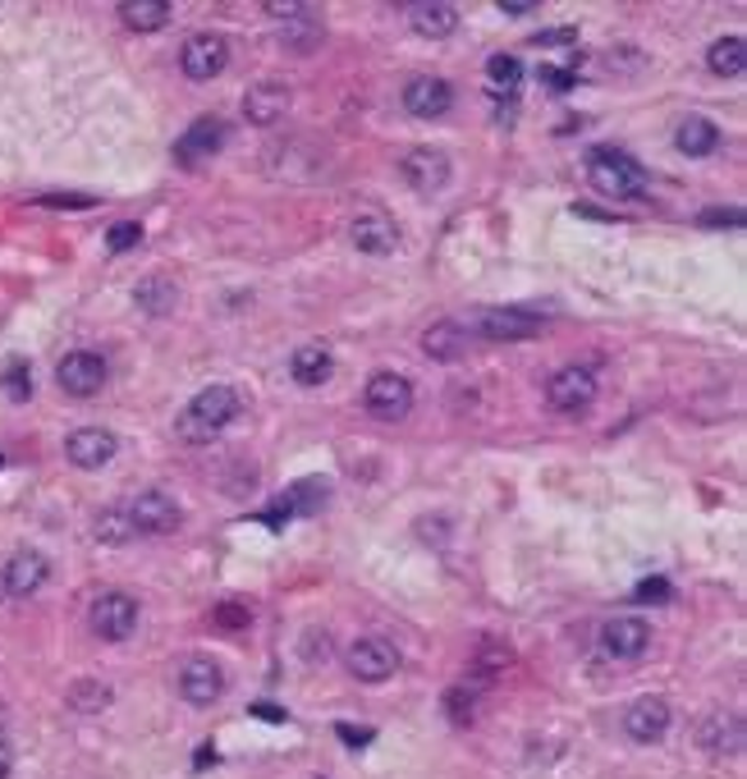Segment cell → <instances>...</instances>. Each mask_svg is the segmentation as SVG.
Instances as JSON below:
<instances>
[{"mask_svg":"<svg viewBox=\"0 0 747 779\" xmlns=\"http://www.w3.org/2000/svg\"><path fill=\"white\" fill-rule=\"evenodd\" d=\"M674 143H678V151H688V156H711L720 147V129L711 120H701V115H688L684 124H678Z\"/></svg>","mask_w":747,"mask_h":779,"instance_id":"26","label":"cell"},{"mask_svg":"<svg viewBox=\"0 0 747 779\" xmlns=\"http://www.w3.org/2000/svg\"><path fill=\"white\" fill-rule=\"evenodd\" d=\"M601 647H605L614 660H637V656H647V647H651L647 619H637V614L610 619L605 629H601Z\"/></svg>","mask_w":747,"mask_h":779,"instance_id":"13","label":"cell"},{"mask_svg":"<svg viewBox=\"0 0 747 779\" xmlns=\"http://www.w3.org/2000/svg\"><path fill=\"white\" fill-rule=\"evenodd\" d=\"M284 110H290V87L284 83H257V87H248V97H244V115H248V124H275V120H284Z\"/></svg>","mask_w":747,"mask_h":779,"instance_id":"19","label":"cell"},{"mask_svg":"<svg viewBox=\"0 0 747 779\" xmlns=\"http://www.w3.org/2000/svg\"><path fill=\"white\" fill-rule=\"evenodd\" d=\"M5 394H10V399H28V394H33L28 367H10V372H5Z\"/></svg>","mask_w":747,"mask_h":779,"instance_id":"37","label":"cell"},{"mask_svg":"<svg viewBox=\"0 0 747 779\" xmlns=\"http://www.w3.org/2000/svg\"><path fill=\"white\" fill-rule=\"evenodd\" d=\"M87 623H93V633L106 637V642H124L128 633L138 629V600L128 592H106L93 600V614H87Z\"/></svg>","mask_w":747,"mask_h":779,"instance_id":"4","label":"cell"},{"mask_svg":"<svg viewBox=\"0 0 747 779\" xmlns=\"http://www.w3.org/2000/svg\"><path fill=\"white\" fill-rule=\"evenodd\" d=\"M477 330L495 344H518V340H532L541 330V317H532V312L523 307H487L477 317Z\"/></svg>","mask_w":747,"mask_h":779,"instance_id":"9","label":"cell"},{"mask_svg":"<svg viewBox=\"0 0 747 779\" xmlns=\"http://www.w3.org/2000/svg\"><path fill=\"white\" fill-rule=\"evenodd\" d=\"M128 519H134V527L147 532V537H170V532H180L184 509L166 491H147V496H138L134 509H128Z\"/></svg>","mask_w":747,"mask_h":779,"instance_id":"11","label":"cell"},{"mask_svg":"<svg viewBox=\"0 0 747 779\" xmlns=\"http://www.w3.org/2000/svg\"><path fill=\"white\" fill-rule=\"evenodd\" d=\"M587 180L601 197H637L642 193V170H637L620 151H591Z\"/></svg>","mask_w":747,"mask_h":779,"instance_id":"2","label":"cell"},{"mask_svg":"<svg viewBox=\"0 0 747 779\" xmlns=\"http://www.w3.org/2000/svg\"><path fill=\"white\" fill-rule=\"evenodd\" d=\"M537 78H541L546 87H551V93H568V87H574V74H568V70H555V64H541Z\"/></svg>","mask_w":747,"mask_h":779,"instance_id":"38","label":"cell"},{"mask_svg":"<svg viewBox=\"0 0 747 779\" xmlns=\"http://www.w3.org/2000/svg\"><path fill=\"white\" fill-rule=\"evenodd\" d=\"M500 10L504 14H532L537 5H532V0H500Z\"/></svg>","mask_w":747,"mask_h":779,"instance_id":"41","label":"cell"},{"mask_svg":"<svg viewBox=\"0 0 747 779\" xmlns=\"http://www.w3.org/2000/svg\"><path fill=\"white\" fill-rule=\"evenodd\" d=\"M180 64H184V74L197 78V83H207L216 78L230 64V41L221 33H197L184 41V51H180Z\"/></svg>","mask_w":747,"mask_h":779,"instance_id":"7","label":"cell"},{"mask_svg":"<svg viewBox=\"0 0 747 779\" xmlns=\"http://www.w3.org/2000/svg\"><path fill=\"white\" fill-rule=\"evenodd\" d=\"M423 353L436 363H458L468 353V330L458 321H436L423 330Z\"/></svg>","mask_w":747,"mask_h":779,"instance_id":"20","label":"cell"},{"mask_svg":"<svg viewBox=\"0 0 747 779\" xmlns=\"http://www.w3.org/2000/svg\"><path fill=\"white\" fill-rule=\"evenodd\" d=\"M637 600H651V606H661V600H670V583H665V577H647V583L637 587Z\"/></svg>","mask_w":747,"mask_h":779,"instance_id":"39","label":"cell"},{"mask_svg":"<svg viewBox=\"0 0 747 779\" xmlns=\"http://www.w3.org/2000/svg\"><path fill=\"white\" fill-rule=\"evenodd\" d=\"M348 239H354L358 253L385 257V253H394V243H400V230H394V220L385 211H358L354 226H348Z\"/></svg>","mask_w":747,"mask_h":779,"instance_id":"16","label":"cell"},{"mask_svg":"<svg viewBox=\"0 0 747 779\" xmlns=\"http://www.w3.org/2000/svg\"><path fill=\"white\" fill-rule=\"evenodd\" d=\"M413 28L423 37H450L458 28V10L445 0H431V5H413Z\"/></svg>","mask_w":747,"mask_h":779,"instance_id":"27","label":"cell"},{"mask_svg":"<svg viewBox=\"0 0 747 779\" xmlns=\"http://www.w3.org/2000/svg\"><path fill=\"white\" fill-rule=\"evenodd\" d=\"M134 303L143 312H151V317H161V312H170L174 303H180V289H174L170 276H147L138 289H134Z\"/></svg>","mask_w":747,"mask_h":779,"instance_id":"28","label":"cell"},{"mask_svg":"<svg viewBox=\"0 0 747 779\" xmlns=\"http://www.w3.org/2000/svg\"><path fill=\"white\" fill-rule=\"evenodd\" d=\"M56 381L64 394H74V399H87V394H97L106 386V363L97 358V353H64L60 367H56Z\"/></svg>","mask_w":747,"mask_h":779,"instance_id":"10","label":"cell"},{"mask_svg":"<svg viewBox=\"0 0 747 779\" xmlns=\"http://www.w3.org/2000/svg\"><path fill=\"white\" fill-rule=\"evenodd\" d=\"M97 541H106V546H124V541H134V519H128V509H101L97 514Z\"/></svg>","mask_w":747,"mask_h":779,"instance_id":"31","label":"cell"},{"mask_svg":"<svg viewBox=\"0 0 747 779\" xmlns=\"http://www.w3.org/2000/svg\"><path fill=\"white\" fill-rule=\"evenodd\" d=\"M400 170L417 193H441L450 184V156L436 151V147H413L400 161Z\"/></svg>","mask_w":747,"mask_h":779,"instance_id":"15","label":"cell"},{"mask_svg":"<svg viewBox=\"0 0 747 779\" xmlns=\"http://www.w3.org/2000/svg\"><path fill=\"white\" fill-rule=\"evenodd\" d=\"M170 14H174V10L166 5V0H124V5H120V19H124V24L134 28V33H157V28H166Z\"/></svg>","mask_w":747,"mask_h":779,"instance_id":"25","label":"cell"},{"mask_svg":"<svg viewBox=\"0 0 747 779\" xmlns=\"http://www.w3.org/2000/svg\"><path fill=\"white\" fill-rule=\"evenodd\" d=\"M221 629H248L253 623V610L244 606V600H225V606H216V614H211Z\"/></svg>","mask_w":747,"mask_h":779,"instance_id":"35","label":"cell"},{"mask_svg":"<svg viewBox=\"0 0 747 779\" xmlns=\"http://www.w3.org/2000/svg\"><path fill=\"white\" fill-rule=\"evenodd\" d=\"M10 766H14V756H10V747H5V739H0V779L10 775Z\"/></svg>","mask_w":747,"mask_h":779,"instance_id":"42","label":"cell"},{"mask_svg":"<svg viewBox=\"0 0 747 779\" xmlns=\"http://www.w3.org/2000/svg\"><path fill=\"white\" fill-rule=\"evenodd\" d=\"M230 417H238V394L230 386H207L193 394V404L180 417L184 440H211L221 427H230Z\"/></svg>","mask_w":747,"mask_h":779,"instance_id":"1","label":"cell"},{"mask_svg":"<svg viewBox=\"0 0 747 779\" xmlns=\"http://www.w3.org/2000/svg\"><path fill=\"white\" fill-rule=\"evenodd\" d=\"M344 665L358 683H385L400 670V652H394L385 637H354L344 652Z\"/></svg>","mask_w":747,"mask_h":779,"instance_id":"3","label":"cell"},{"mask_svg":"<svg viewBox=\"0 0 747 779\" xmlns=\"http://www.w3.org/2000/svg\"><path fill=\"white\" fill-rule=\"evenodd\" d=\"M404 106H408V115H417V120H441L445 110L454 106V93H450L445 78H413L404 87Z\"/></svg>","mask_w":747,"mask_h":779,"instance_id":"18","label":"cell"},{"mask_svg":"<svg viewBox=\"0 0 747 779\" xmlns=\"http://www.w3.org/2000/svg\"><path fill=\"white\" fill-rule=\"evenodd\" d=\"M138 239H143V230L134 226V220H120V226H115L111 234H106V243H111V253H128Z\"/></svg>","mask_w":747,"mask_h":779,"instance_id":"36","label":"cell"},{"mask_svg":"<svg viewBox=\"0 0 747 779\" xmlns=\"http://www.w3.org/2000/svg\"><path fill=\"white\" fill-rule=\"evenodd\" d=\"M326 491H331L326 482H298V486H290V491L280 496L275 514H267V523H284V519H294V514H313L317 504H326Z\"/></svg>","mask_w":747,"mask_h":779,"instance_id":"24","label":"cell"},{"mask_svg":"<svg viewBox=\"0 0 747 779\" xmlns=\"http://www.w3.org/2000/svg\"><path fill=\"white\" fill-rule=\"evenodd\" d=\"M697 743L707 752H738L743 747V720L730 716V710H711L697 729Z\"/></svg>","mask_w":747,"mask_h":779,"instance_id":"22","label":"cell"},{"mask_svg":"<svg viewBox=\"0 0 747 779\" xmlns=\"http://www.w3.org/2000/svg\"><path fill=\"white\" fill-rule=\"evenodd\" d=\"M225 147V124L221 120H197L174 138V161L180 166H203Z\"/></svg>","mask_w":747,"mask_h":779,"instance_id":"14","label":"cell"},{"mask_svg":"<svg viewBox=\"0 0 747 779\" xmlns=\"http://www.w3.org/2000/svg\"><path fill=\"white\" fill-rule=\"evenodd\" d=\"M546 399H551V409H560V413H583L591 399H597V376L587 367H560L551 381H546Z\"/></svg>","mask_w":747,"mask_h":779,"instance_id":"8","label":"cell"},{"mask_svg":"<svg viewBox=\"0 0 747 779\" xmlns=\"http://www.w3.org/2000/svg\"><path fill=\"white\" fill-rule=\"evenodd\" d=\"M701 220H707V226H738V211H707V216H701Z\"/></svg>","mask_w":747,"mask_h":779,"instance_id":"40","label":"cell"},{"mask_svg":"<svg viewBox=\"0 0 747 779\" xmlns=\"http://www.w3.org/2000/svg\"><path fill=\"white\" fill-rule=\"evenodd\" d=\"M541 41H546V47H555V41H574V33H568V28L564 33H546Z\"/></svg>","mask_w":747,"mask_h":779,"instance_id":"43","label":"cell"},{"mask_svg":"<svg viewBox=\"0 0 747 779\" xmlns=\"http://www.w3.org/2000/svg\"><path fill=\"white\" fill-rule=\"evenodd\" d=\"M363 404H367L371 417L400 422V417H408V409H413V386L404 381V376H394V372H377V376L367 381V390H363Z\"/></svg>","mask_w":747,"mask_h":779,"instance_id":"5","label":"cell"},{"mask_svg":"<svg viewBox=\"0 0 747 779\" xmlns=\"http://www.w3.org/2000/svg\"><path fill=\"white\" fill-rule=\"evenodd\" d=\"M115 436L111 431H101V427H83V431H74L70 440H64V459H70L74 467H87V473H93V467H106L115 459Z\"/></svg>","mask_w":747,"mask_h":779,"instance_id":"17","label":"cell"},{"mask_svg":"<svg viewBox=\"0 0 747 779\" xmlns=\"http://www.w3.org/2000/svg\"><path fill=\"white\" fill-rule=\"evenodd\" d=\"M111 697L115 693L106 683H97V679H83V683L70 687V706L83 710V716H97V710H106V706H111Z\"/></svg>","mask_w":747,"mask_h":779,"instance_id":"32","label":"cell"},{"mask_svg":"<svg viewBox=\"0 0 747 779\" xmlns=\"http://www.w3.org/2000/svg\"><path fill=\"white\" fill-rule=\"evenodd\" d=\"M487 78H491V93H514L518 78H523V64L514 56H491L487 60Z\"/></svg>","mask_w":747,"mask_h":779,"instance_id":"33","label":"cell"},{"mask_svg":"<svg viewBox=\"0 0 747 779\" xmlns=\"http://www.w3.org/2000/svg\"><path fill=\"white\" fill-rule=\"evenodd\" d=\"M47 560H41L37 550H19L14 560L5 564V592L10 596H33L41 583H47Z\"/></svg>","mask_w":747,"mask_h":779,"instance_id":"21","label":"cell"},{"mask_svg":"<svg viewBox=\"0 0 747 779\" xmlns=\"http://www.w3.org/2000/svg\"><path fill=\"white\" fill-rule=\"evenodd\" d=\"M180 697H184L188 706L221 702V697H225V670H221V665H216L211 656L184 660V670H180Z\"/></svg>","mask_w":747,"mask_h":779,"instance_id":"6","label":"cell"},{"mask_svg":"<svg viewBox=\"0 0 747 779\" xmlns=\"http://www.w3.org/2000/svg\"><path fill=\"white\" fill-rule=\"evenodd\" d=\"M290 372H294L298 386H326L331 381V372H335V358H331V349L326 344H303V349H294Z\"/></svg>","mask_w":747,"mask_h":779,"instance_id":"23","label":"cell"},{"mask_svg":"<svg viewBox=\"0 0 747 779\" xmlns=\"http://www.w3.org/2000/svg\"><path fill=\"white\" fill-rule=\"evenodd\" d=\"M707 64H711V74H720V78H738L747 70V41L743 37H720L715 47L707 51Z\"/></svg>","mask_w":747,"mask_h":779,"instance_id":"29","label":"cell"},{"mask_svg":"<svg viewBox=\"0 0 747 779\" xmlns=\"http://www.w3.org/2000/svg\"><path fill=\"white\" fill-rule=\"evenodd\" d=\"M510 660H514L510 642H504V637H481L477 652H473V670H477L481 679H495V674L510 670Z\"/></svg>","mask_w":747,"mask_h":779,"instance_id":"30","label":"cell"},{"mask_svg":"<svg viewBox=\"0 0 747 779\" xmlns=\"http://www.w3.org/2000/svg\"><path fill=\"white\" fill-rule=\"evenodd\" d=\"M441 706H445V720L450 725H458V729L473 725V693H468V687H450V693L441 697Z\"/></svg>","mask_w":747,"mask_h":779,"instance_id":"34","label":"cell"},{"mask_svg":"<svg viewBox=\"0 0 747 779\" xmlns=\"http://www.w3.org/2000/svg\"><path fill=\"white\" fill-rule=\"evenodd\" d=\"M624 733L633 743H661L670 733V702L665 697H637L628 710H624Z\"/></svg>","mask_w":747,"mask_h":779,"instance_id":"12","label":"cell"}]
</instances>
